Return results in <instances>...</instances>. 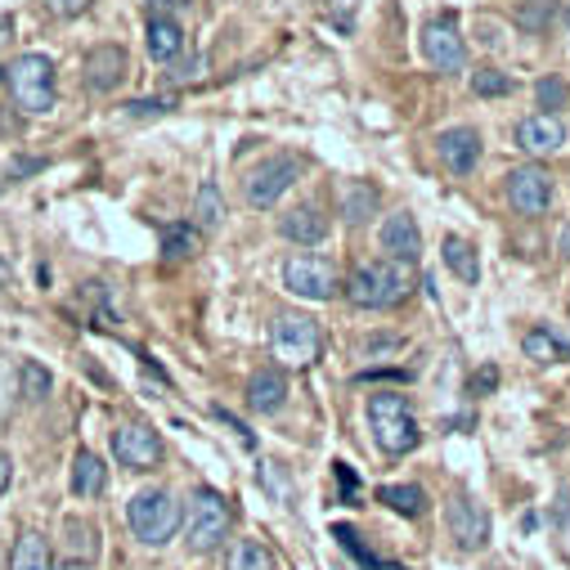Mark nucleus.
Returning a JSON list of instances; mask_svg holds the SVG:
<instances>
[{
  "instance_id": "nucleus-23",
  "label": "nucleus",
  "mask_w": 570,
  "mask_h": 570,
  "mask_svg": "<svg viewBox=\"0 0 570 570\" xmlns=\"http://www.w3.org/2000/svg\"><path fill=\"white\" fill-rule=\"evenodd\" d=\"M163 252L171 256V261H189V256H198L203 252V229L198 225H167L163 229Z\"/></svg>"
},
{
  "instance_id": "nucleus-14",
  "label": "nucleus",
  "mask_w": 570,
  "mask_h": 570,
  "mask_svg": "<svg viewBox=\"0 0 570 570\" xmlns=\"http://www.w3.org/2000/svg\"><path fill=\"white\" fill-rule=\"evenodd\" d=\"M450 534H454L459 548H468V552L485 548V543H490V512H485L481 503H472L468 494H459V499L450 503Z\"/></svg>"
},
{
  "instance_id": "nucleus-42",
  "label": "nucleus",
  "mask_w": 570,
  "mask_h": 570,
  "mask_svg": "<svg viewBox=\"0 0 570 570\" xmlns=\"http://www.w3.org/2000/svg\"><path fill=\"white\" fill-rule=\"evenodd\" d=\"M50 570H95L90 561H77V557H63L59 566H50Z\"/></svg>"
},
{
  "instance_id": "nucleus-7",
  "label": "nucleus",
  "mask_w": 570,
  "mask_h": 570,
  "mask_svg": "<svg viewBox=\"0 0 570 570\" xmlns=\"http://www.w3.org/2000/svg\"><path fill=\"white\" fill-rule=\"evenodd\" d=\"M283 288L302 302H328L337 293V265L328 256H293L283 265Z\"/></svg>"
},
{
  "instance_id": "nucleus-37",
  "label": "nucleus",
  "mask_w": 570,
  "mask_h": 570,
  "mask_svg": "<svg viewBox=\"0 0 570 570\" xmlns=\"http://www.w3.org/2000/svg\"><path fill=\"white\" fill-rule=\"evenodd\" d=\"M46 167V158H14V167H10V176L19 180V176H32V171H41Z\"/></svg>"
},
{
  "instance_id": "nucleus-41",
  "label": "nucleus",
  "mask_w": 570,
  "mask_h": 570,
  "mask_svg": "<svg viewBox=\"0 0 570 570\" xmlns=\"http://www.w3.org/2000/svg\"><path fill=\"white\" fill-rule=\"evenodd\" d=\"M14 41V19L10 14H0V50H6Z\"/></svg>"
},
{
  "instance_id": "nucleus-21",
  "label": "nucleus",
  "mask_w": 570,
  "mask_h": 570,
  "mask_svg": "<svg viewBox=\"0 0 570 570\" xmlns=\"http://www.w3.org/2000/svg\"><path fill=\"white\" fill-rule=\"evenodd\" d=\"M225 570H278V561L261 539H238L225 552Z\"/></svg>"
},
{
  "instance_id": "nucleus-30",
  "label": "nucleus",
  "mask_w": 570,
  "mask_h": 570,
  "mask_svg": "<svg viewBox=\"0 0 570 570\" xmlns=\"http://www.w3.org/2000/svg\"><path fill=\"white\" fill-rule=\"evenodd\" d=\"M333 539H337V543H342V548H346V552H351L360 566H368V570H391V561L373 557V552H368V548L355 539V530H351V525H333Z\"/></svg>"
},
{
  "instance_id": "nucleus-39",
  "label": "nucleus",
  "mask_w": 570,
  "mask_h": 570,
  "mask_svg": "<svg viewBox=\"0 0 570 570\" xmlns=\"http://www.w3.org/2000/svg\"><path fill=\"white\" fill-rule=\"evenodd\" d=\"M10 481H14V459H10L6 450H0V494L10 490Z\"/></svg>"
},
{
  "instance_id": "nucleus-15",
  "label": "nucleus",
  "mask_w": 570,
  "mask_h": 570,
  "mask_svg": "<svg viewBox=\"0 0 570 570\" xmlns=\"http://www.w3.org/2000/svg\"><path fill=\"white\" fill-rule=\"evenodd\" d=\"M382 252L391 261H404V265H413L422 256V229H417V220L409 212L386 216V225H382Z\"/></svg>"
},
{
  "instance_id": "nucleus-22",
  "label": "nucleus",
  "mask_w": 570,
  "mask_h": 570,
  "mask_svg": "<svg viewBox=\"0 0 570 570\" xmlns=\"http://www.w3.org/2000/svg\"><path fill=\"white\" fill-rule=\"evenodd\" d=\"M441 256H445V265H450L463 283H476V278H481V261H476V247H472L468 238H454V234H450V238L441 243Z\"/></svg>"
},
{
  "instance_id": "nucleus-16",
  "label": "nucleus",
  "mask_w": 570,
  "mask_h": 570,
  "mask_svg": "<svg viewBox=\"0 0 570 570\" xmlns=\"http://www.w3.org/2000/svg\"><path fill=\"white\" fill-rule=\"evenodd\" d=\"M121 81H126V50H121V46H99V50L86 55V86H90V90L108 95V90H117Z\"/></svg>"
},
{
  "instance_id": "nucleus-13",
  "label": "nucleus",
  "mask_w": 570,
  "mask_h": 570,
  "mask_svg": "<svg viewBox=\"0 0 570 570\" xmlns=\"http://www.w3.org/2000/svg\"><path fill=\"white\" fill-rule=\"evenodd\" d=\"M436 154L454 176H472L481 163V135L472 126H450L436 135Z\"/></svg>"
},
{
  "instance_id": "nucleus-44",
  "label": "nucleus",
  "mask_w": 570,
  "mask_h": 570,
  "mask_svg": "<svg viewBox=\"0 0 570 570\" xmlns=\"http://www.w3.org/2000/svg\"><path fill=\"white\" fill-rule=\"evenodd\" d=\"M0 86H6V68H0Z\"/></svg>"
},
{
  "instance_id": "nucleus-31",
  "label": "nucleus",
  "mask_w": 570,
  "mask_h": 570,
  "mask_svg": "<svg viewBox=\"0 0 570 570\" xmlns=\"http://www.w3.org/2000/svg\"><path fill=\"white\" fill-rule=\"evenodd\" d=\"M472 90H476L481 99H499V95L512 90V77L499 72V68H476V72H472Z\"/></svg>"
},
{
  "instance_id": "nucleus-18",
  "label": "nucleus",
  "mask_w": 570,
  "mask_h": 570,
  "mask_svg": "<svg viewBox=\"0 0 570 570\" xmlns=\"http://www.w3.org/2000/svg\"><path fill=\"white\" fill-rule=\"evenodd\" d=\"M283 400H288V377H283L278 368L252 373V382H247V404H252L256 413H278Z\"/></svg>"
},
{
  "instance_id": "nucleus-36",
  "label": "nucleus",
  "mask_w": 570,
  "mask_h": 570,
  "mask_svg": "<svg viewBox=\"0 0 570 570\" xmlns=\"http://www.w3.org/2000/svg\"><path fill=\"white\" fill-rule=\"evenodd\" d=\"M413 373L409 368H368V373H355V382H409Z\"/></svg>"
},
{
  "instance_id": "nucleus-25",
  "label": "nucleus",
  "mask_w": 570,
  "mask_h": 570,
  "mask_svg": "<svg viewBox=\"0 0 570 570\" xmlns=\"http://www.w3.org/2000/svg\"><path fill=\"white\" fill-rule=\"evenodd\" d=\"M521 351H525L534 364H557V360H570V346H566L557 333H548V328H534V333H525Z\"/></svg>"
},
{
  "instance_id": "nucleus-20",
  "label": "nucleus",
  "mask_w": 570,
  "mask_h": 570,
  "mask_svg": "<svg viewBox=\"0 0 570 570\" xmlns=\"http://www.w3.org/2000/svg\"><path fill=\"white\" fill-rule=\"evenodd\" d=\"M104 490H108V468H104V459L90 454V450H81V454L72 459V494L99 499Z\"/></svg>"
},
{
  "instance_id": "nucleus-5",
  "label": "nucleus",
  "mask_w": 570,
  "mask_h": 570,
  "mask_svg": "<svg viewBox=\"0 0 570 570\" xmlns=\"http://www.w3.org/2000/svg\"><path fill=\"white\" fill-rule=\"evenodd\" d=\"M185 534H189V548L194 552H212V548H220L225 543V534H229V525H234V512H229V499L220 494V490H194V499H189V512H185Z\"/></svg>"
},
{
  "instance_id": "nucleus-27",
  "label": "nucleus",
  "mask_w": 570,
  "mask_h": 570,
  "mask_svg": "<svg viewBox=\"0 0 570 570\" xmlns=\"http://www.w3.org/2000/svg\"><path fill=\"white\" fill-rule=\"evenodd\" d=\"M63 543H68V552H72L77 561H90V557L99 552V534H95V525H90V521H77V517L63 521Z\"/></svg>"
},
{
  "instance_id": "nucleus-28",
  "label": "nucleus",
  "mask_w": 570,
  "mask_h": 570,
  "mask_svg": "<svg viewBox=\"0 0 570 570\" xmlns=\"http://www.w3.org/2000/svg\"><path fill=\"white\" fill-rule=\"evenodd\" d=\"M225 220V203H220V189L207 180L203 189H198V198H194V225L198 229H216Z\"/></svg>"
},
{
  "instance_id": "nucleus-2",
  "label": "nucleus",
  "mask_w": 570,
  "mask_h": 570,
  "mask_svg": "<svg viewBox=\"0 0 570 570\" xmlns=\"http://www.w3.org/2000/svg\"><path fill=\"white\" fill-rule=\"evenodd\" d=\"M368 426H373L377 450L391 454V459L413 454L417 441H422V426H417V417H413V409H409V400L400 391L368 395Z\"/></svg>"
},
{
  "instance_id": "nucleus-12",
  "label": "nucleus",
  "mask_w": 570,
  "mask_h": 570,
  "mask_svg": "<svg viewBox=\"0 0 570 570\" xmlns=\"http://www.w3.org/2000/svg\"><path fill=\"white\" fill-rule=\"evenodd\" d=\"M517 149L530 154V158H548V154H561L566 149V126L552 117V112H534L517 126Z\"/></svg>"
},
{
  "instance_id": "nucleus-43",
  "label": "nucleus",
  "mask_w": 570,
  "mask_h": 570,
  "mask_svg": "<svg viewBox=\"0 0 570 570\" xmlns=\"http://www.w3.org/2000/svg\"><path fill=\"white\" fill-rule=\"evenodd\" d=\"M561 252H566V256H570V225H566V229H561Z\"/></svg>"
},
{
  "instance_id": "nucleus-9",
  "label": "nucleus",
  "mask_w": 570,
  "mask_h": 570,
  "mask_svg": "<svg viewBox=\"0 0 570 570\" xmlns=\"http://www.w3.org/2000/svg\"><path fill=\"white\" fill-rule=\"evenodd\" d=\"M297 176H302V163H297V158H288V154H278V158H265V163L247 176L243 194H247V203H252V207H274L283 194H288V189L297 185Z\"/></svg>"
},
{
  "instance_id": "nucleus-10",
  "label": "nucleus",
  "mask_w": 570,
  "mask_h": 570,
  "mask_svg": "<svg viewBox=\"0 0 570 570\" xmlns=\"http://www.w3.org/2000/svg\"><path fill=\"white\" fill-rule=\"evenodd\" d=\"M422 55L432 59L441 72H463V63H468V46H463L459 23H454L450 14L426 19V28H422Z\"/></svg>"
},
{
  "instance_id": "nucleus-45",
  "label": "nucleus",
  "mask_w": 570,
  "mask_h": 570,
  "mask_svg": "<svg viewBox=\"0 0 570 570\" xmlns=\"http://www.w3.org/2000/svg\"><path fill=\"white\" fill-rule=\"evenodd\" d=\"M566 32H570V10H566Z\"/></svg>"
},
{
  "instance_id": "nucleus-26",
  "label": "nucleus",
  "mask_w": 570,
  "mask_h": 570,
  "mask_svg": "<svg viewBox=\"0 0 570 570\" xmlns=\"http://www.w3.org/2000/svg\"><path fill=\"white\" fill-rule=\"evenodd\" d=\"M377 503H386L400 517H422L426 512V494L417 485H382L377 490Z\"/></svg>"
},
{
  "instance_id": "nucleus-4",
  "label": "nucleus",
  "mask_w": 570,
  "mask_h": 570,
  "mask_svg": "<svg viewBox=\"0 0 570 570\" xmlns=\"http://www.w3.org/2000/svg\"><path fill=\"white\" fill-rule=\"evenodd\" d=\"M6 86L14 90V104H19L23 112H32V117L50 112V108H55V95H59V86H55V63H50L46 55H19L14 68H6Z\"/></svg>"
},
{
  "instance_id": "nucleus-33",
  "label": "nucleus",
  "mask_w": 570,
  "mask_h": 570,
  "mask_svg": "<svg viewBox=\"0 0 570 570\" xmlns=\"http://www.w3.org/2000/svg\"><path fill=\"white\" fill-rule=\"evenodd\" d=\"M534 95H539L543 108H566V99H570V90H566L561 77H543V81L534 86Z\"/></svg>"
},
{
  "instance_id": "nucleus-8",
  "label": "nucleus",
  "mask_w": 570,
  "mask_h": 570,
  "mask_svg": "<svg viewBox=\"0 0 570 570\" xmlns=\"http://www.w3.org/2000/svg\"><path fill=\"white\" fill-rule=\"evenodd\" d=\"M112 454H117V463L130 468V472H154L167 450H163V436L154 432V426H145V422H121L117 432H112Z\"/></svg>"
},
{
  "instance_id": "nucleus-3",
  "label": "nucleus",
  "mask_w": 570,
  "mask_h": 570,
  "mask_svg": "<svg viewBox=\"0 0 570 570\" xmlns=\"http://www.w3.org/2000/svg\"><path fill=\"white\" fill-rule=\"evenodd\" d=\"M180 521H185V508L171 490H139L130 503H126V525L130 534L145 543V548H163L180 534Z\"/></svg>"
},
{
  "instance_id": "nucleus-1",
  "label": "nucleus",
  "mask_w": 570,
  "mask_h": 570,
  "mask_svg": "<svg viewBox=\"0 0 570 570\" xmlns=\"http://www.w3.org/2000/svg\"><path fill=\"white\" fill-rule=\"evenodd\" d=\"M409 288H413L409 265L382 256V261H364V265L351 274L346 297H351L360 311H391V306H400V302L409 297Z\"/></svg>"
},
{
  "instance_id": "nucleus-38",
  "label": "nucleus",
  "mask_w": 570,
  "mask_h": 570,
  "mask_svg": "<svg viewBox=\"0 0 570 570\" xmlns=\"http://www.w3.org/2000/svg\"><path fill=\"white\" fill-rule=\"evenodd\" d=\"M494 382H499V373H494V368H481V373L472 377V391L485 395V391H494Z\"/></svg>"
},
{
  "instance_id": "nucleus-19",
  "label": "nucleus",
  "mask_w": 570,
  "mask_h": 570,
  "mask_svg": "<svg viewBox=\"0 0 570 570\" xmlns=\"http://www.w3.org/2000/svg\"><path fill=\"white\" fill-rule=\"evenodd\" d=\"M145 41H149V55H154L158 63H171V59H180V50H185V28H180L171 14H154Z\"/></svg>"
},
{
  "instance_id": "nucleus-24",
  "label": "nucleus",
  "mask_w": 570,
  "mask_h": 570,
  "mask_svg": "<svg viewBox=\"0 0 570 570\" xmlns=\"http://www.w3.org/2000/svg\"><path fill=\"white\" fill-rule=\"evenodd\" d=\"M10 570H50V548H46V539L37 530L19 534V543L10 552Z\"/></svg>"
},
{
  "instance_id": "nucleus-35",
  "label": "nucleus",
  "mask_w": 570,
  "mask_h": 570,
  "mask_svg": "<svg viewBox=\"0 0 570 570\" xmlns=\"http://www.w3.org/2000/svg\"><path fill=\"white\" fill-rule=\"evenodd\" d=\"M167 108H176V104L171 99H130L126 104L130 117H154V112H167Z\"/></svg>"
},
{
  "instance_id": "nucleus-17",
  "label": "nucleus",
  "mask_w": 570,
  "mask_h": 570,
  "mask_svg": "<svg viewBox=\"0 0 570 570\" xmlns=\"http://www.w3.org/2000/svg\"><path fill=\"white\" fill-rule=\"evenodd\" d=\"M278 234L288 243H297V247H315V243L328 238V216L320 207H297V212H288L278 220Z\"/></svg>"
},
{
  "instance_id": "nucleus-34",
  "label": "nucleus",
  "mask_w": 570,
  "mask_h": 570,
  "mask_svg": "<svg viewBox=\"0 0 570 570\" xmlns=\"http://www.w3.org/2000/svg\"><path fill=\"white\" fill-rule=\"evenodd\" d=\"M46 6H50L55 19H77V14H86L95 6V0H46Z\"/></svg>"
},
{
  "instance_id": "nucleus-6",
  "label": "nucleus",
  "mask_w": 570,
  "mask_h": 570,
  "mask_svg": "<svg viewBox=\"0 0 570 570\" xmlns=\"http://www.w3.org/2000/svg\"><path fill=\"white\" fill-rule=\"evenodd\" d=\"M269 346L288 368H306L320 360V324L311 315H278L269 328Z\"/></svg>"
},
{
  "instance_id": "nucleus-29",
  "label": "nucleus",
  "mask_w": 570,
  "mask_h": 570,
  "mask_svg": "<svg viewBox=\"0 0 570 570\" xmlns=\"http://www.w3.org/2000/svg\"><path fill=\"white\" fill-rule=\"evenodd\" d=\"M19 382H23V395H32V400H46V395H50V386H55L50 368H46V364H37V360H23Z\"/></svg>"
},
{
  "instance_id": "nucleus-32",
  "label": "nucleus",
  "mask_w": 570,
  "mask_h": 570,
  "mask_svg": "<svg viewBox=\"0 0 570 570\" xmlns=\"http://www.w3.org/2000/svg\"><path fill=\"white\" fill-rule=\"evenodd\" d=\"M373 207H377V189H368V185H355L351 194H346V207H342V216L346 220H368L373 216Z\"/></svg>"
},
{
  "instance_id": "nucleus-40",
  "label": "nucleus",
  "mask_w": 570,
  "mask_h": 570,
  "mask_svg": "<svg viewBox=\"0 0 570 570\" xmlns=\"http://www.w3.org/2000/svg\"><path fill=\"white\" fill-rule=\"evenodd\" d=\"M395 346H400V337H373L364 351H368V360H377L382 351H395Z\"/></svg>"
},
{
  "instance_id": "nucleus-11",
  "label": "nucleus",
  "mask_w": 570,
  "mask_h": 570,
  "mask_svg": "<svg viewBox=\"0 0 570 570\" xmlns=\"http://www.w3.org/2000/svg\"><path fill=\"white\" fill-rule=\"evenodd\" d=\"M508 203L521 212V216H539V212H548V203H552V180H548V171L543 167H512L508 171Z\"/></svg>"
}]
</instances>
